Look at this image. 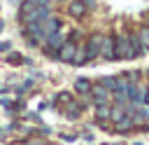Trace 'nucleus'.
Returning <instances> with one entry per match:
<instances>
[{
    "label": "nucleus",
    "instance_id": "f257e3e1",
    "mask_svg": "<svg viewBox=\"0 0 149 145\" xmlns=\"http://www.w3.org/2000/svg\"><path fill=\"white\" fill-rule=\"evenodd\" d=\"M114 56L116 58H130V56H135L133 47H130V40H128L126 33H121V35L114 37Z\"/></svg>",
    "mask_w": 149,
    "mask_h": 145
},
{
    "label": "nucleus",
    "instance_id": "f03ea898",
    "mask_svg": "<svg viewBox=\"0 0 149 145\" xmlns=\"http://www.w3.org/2000/svg\"><path fill=\"white\" fill-rule=\"evenodd\" d=\"M77 40V37H74ZM74 40H68V42H63L61 47H58V51H56V58H61V61H65V63H72L74 61V56L79 54V47H77V42Z\"/></svg>",
    "mask_w": 149,
    "mask_h": 145
},
{
    "label": "nucleus",
    "instance_id": "7ed1b4c3",
    "mask_svg": "<svg viewBox=\"0 0 149 145\" xmlns=\"http://www.w3.org/2000/svg\"><path fill=\"white\" fill-rule=\"evenodd\" d=\"M49 14H51V12H49V5H35V7H33L28 14H23L21 19H23V23H26V21H44Z\"/></svg>",
    "mask_w": 149,
    "mask_h": 145
},
{
    "label": "nucleus",
    "instance_id": "20e7f679",
    "mask_svg": "<svg viewBox=\"0 0 149 145\" xmlns=\"http://www.w3.org/2000/svg\"><path fill=\"white\" fill-rule=\"evenodd\" d=\"M100 40H102V35H91V37L86 40V44H84L86 58H95V56L100 54Z\"/></svg>",
    "mask_w": 149,
    "mask_h": 145
},
{
    "label": "nucleus",
    "instance_id": "39448f33",
    "mask_svg": "<svg viewBox=\"0 0 149 145\" xmlns=\"http://www.w3.org/2000/svg\"><path fill=\"white\" fill-rule=\"evenodd\" d=\"M100 54H102L107 61L116 58V56H114V37H112V35H102V40H100Z\"/></svg>",
    "mask_w": 149,
    "mask_h": 145
},
{
    "label": "nucleus",
    "instance_id": "423d86ee",
    "mask_svg": "<svg viewBox=\"0 0 149 145\" xmlns=\"http://www.w3.org/2000/svg\"><path fill=\"white\" fill-rule=\"evenodd\" d=\"M91 94H93V103H95V105H107V103H109V91H107L102 84L91 87Z\"/></svg>",
    "mask_w": 149,
    "mask_h": 145
},
{
    "label": "nucleus",
    "instance_id": "0eeeda50",
    "mask_svg": "<svg viewBox=\"0 0 149 145\" xmlns=\"http://www.w3.org/2000/svg\"><path fill=\"white\" fill-rule=\"evenodd\" d=\"M68 12H70V16H74V19H81V16L88 12V7H86L81 0H72V2L68 5Z\"/></svg>",
    "mask_w": 149,
    "mask_h": 145
},
{
    "label": "nucleus",
    "instance_id": "6e6552de",
    "mask_svg": "<svg viewBox=\"0 0 149 145\" xmlns=\"http://www.w3.org/2000/svg\"><path fill=\"white\" fill-rule=\"evenodd\" d=\"M42 30H44V35H51V33L61 30V19H56V16L49 14V16L42 21Z\"/></svg>",
    "mask_w": 149,
    "mask_h": 145
},
{
    "label": "nucleus",
    "instance_id": "1a4fd4ad",
    "mask_svg": "<svg viewBox=\"0 0 149 145\" xmlns=\"http://www.w3.org/2000/svg\"><path fill=\"white\" fill-rule=\"evenodd\" d=\"M114 126H116V131H130V129H135V124H133V117L126 112L121 119H116L114 122Z\"/></svg>",
    "mask_w": 149,
    "mask_h": 145
},
{
    "label": "nucleus",
    "instance_id": "9d476101",
    "mask_svg": "<svg viewBox=\"0 0 149 145\" xmlns=\"http://www.w3.org/2000/svg\"><path fill=\"white\" fill-rule=\"evenodd\" d=\"M74 91H79V94H91V82L84 80V77L74 80Z\"/></svg>",
    "mask_w": 149,
    "mask_h": 145
},
{
    "label": "nucleus",
    "instance_id": "9b49d317",
    "mask_svg": "<svg viewBox=\"0 0 149 145\" xmlns=\"http://www.w3.org/2000/svg\"><path fill=\"white\" fill-rule=\"evenodd\" d=\"M128 40H130V47H133V54H135V56H142V51H144V47H142V42H140V37H137V35H128Z\"/></svg>",
    "mask_w": 149,
    "mask_h": 145
},
{
    "label": "nucleus",
    "instance_id": "f8f14e48",
    "mask_svg": "<svg viewBox=\"0 0 149 145\" xmlns=\"http://www.w3.org/2000/svg\"><path fill=\"white\" fill-rule=\"evenodd\" d=\"M137 37H140V42H142L144 51H149V26H142V28L137 30Z\"/></svg>",
    "mask_w": 149,
    "mask_h": 145
},
{
    "label": "nucleus",
    "instance_id": "ddd939ff",
    "mask_svg": "<svg viewBox=\"0 0 149 145\" xmlns=\"http://www.w3.org/2000/svg\"><path fill=\"white\" fill-rule=\"evenodd\" d=\"M123 115H126V108H121V105H116V108H109V119H112V122L121 119Z\"/></svg>",
    "mask_w": 149,
    "mask_h": 145
},
{
    "label": "nucleus",
    "instance_id": "4468645a",
    "mask_svg": "<svg viewBox=\"0 0 149 145\" xmlns=\"http://www.w3.org/2000/svg\"><path fill=\"white\" fill-rule=\"evenodd\" d=\"M65 110H68V112H65V117H68V119H77V117H79V110H81V108H79V105H68Z\"/></svg>",
    "mask_w": 149,
    "mask_h": 145
},
{
    "label": "nucleus",
    "instance_id": "2eb2a0df",
    "mask_svg": "<svg viewBox=\"0 0 149 145\" xmlns=\"http://www.w3.org/2000/svg\"><path fill=\"white\" fill-rule=\"evenodd\" d=\"M95 117L102 122V119H107L109 117V105H98V110H95Z\"/></svg>",
    "mask_w": 149,
    "mask_h": 145
},
{
    "label": "nucleus",
    "instance_id": "dca6fc26",
    "mask_svg": "<svg viewBox=\"0 0 149 145\" xmlns=\"http://www.w3.org/2000/svg\"><path fill=\"white\" fill-rule=\"evenodd\" d=\"M70 98H72V96H70L68 91H61V94L56 96V103H58V105H63V103H70Z\"/></svg>",
    "mask_w": 149,
    "mask_h": 145
},
{
    "label": "nucleus",
    "instance_id": "f3484780",
    "mask_svg": "<svg viewBox=\"0 0 149 145\" xmlns=\"http://www.w3.org/2000/svg\"><path fill=\"white\" fill-rule=\"evenodd\" d=\"M35 5H51V0H33Z\"/></svg>",
    "mask_w": 149,
    "mask_h": 145
},
{
    "label": "nucleus",
    "instance_id": "a211bd4d",
    "mask_svg": "<svg viewBox=\"0 0 149 145\" xmlns=\"http://www.w3.org/2000/svg\"><path fill=\"white\" fill-rule=\"evenodd\" d=\"M7 49H9V44L7 42H0V51H7Z\"/></svg>",
    "mask_w": 149,
    "mask_h": 145
},
{
    "label": "nucleus",
    "instance_id": "6ab92c4d",
    "mask_svg": "<svg viewBox=\"0 0 149 145\" xmlns=\"http://www.w3.org/2000/svg\"><path fill=\"white\" fill-rule=\"evenodd\" d=\"M81 2H84L86 7H93V5H95V0H81Z\"/></svg>",
    "mask_w": 149,
    "mask_h": 145
},
{
    "label": "nucleus",
    "instance_id": "aec40b11",
    "mask_svg": "<svg viewBox=\"0 0 149 145\" xmlns=\"http://www.w3.org/2000/svg\"><path fill=\"white\" fill-rule=\"evenodd\" d=\"M147 26H149V21H147Z\"/></svg>",
    "mask_w": 149,
    "mask_h": 145
}]
</instances>
